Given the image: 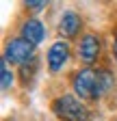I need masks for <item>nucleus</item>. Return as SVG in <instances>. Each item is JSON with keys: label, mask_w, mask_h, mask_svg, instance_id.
<instances>
[{"label": "nucleus", "mask_w": 117, "mask_h": 121, "mask_svg": "<svg viewBox=\"0 0 117 121\" xmlns=\"http://www.w3.org/2000/svg\"><path fill=\"white\" fill-rule=\"evenodd\" d=\"M52 112L63 121H85L87 119V108L80 104L76 95H61L58 99H54Z\"/></svg>", "instance_id": "obj_1"}, {"label": "nucleus", "mask_w": 117, "mask_h": 121, "mask_svg": "<svg viewBox=\"0 0 117 121\" xmlns=\"http://www.w3.org/2000/svg\"><path fill=\"white\" fill-rule=\"evenodd\" d=\"M74 91L76 95L85 99H95L98 97V78L93 69H82L74 76Z\"/></svg>", "instance_id": "obj_2"}, {"label": "nucleus", "mask_w": 117, "mask_h": 121, "mask_svg": "<svg viewBox=\"0 0 117 121\" xmlns=\"http://www.w3.org/2000/svg\"><path fill=\"white\" fill-rule=\"evenodd\" d=\"M33 48L35 45L26 39H11L7 43V52H4V60L7 63H15V65H24L26 60L33 58Z\"/></svg>", "instance_id": "obj_3"}, {"label": "nucleus", "mask_w": 117, "mask_h": 121, "mask_svg": "<svg viewBox=\"0 0 117 121\" xmlns=\"http://www.w3.org/2000/svg\"><path fill=\"white\" fill-rule=\"evenodd\" d=\"M78 56L87 65L95 63L98 56H100V39L95 35H85L82 41H80V45H78Z\"/></svg>", "instance_id": "obj_4"}, {"label": "nucleus", "mask_w": 117, "mask_h": 121, "mask_svg": "<svg viewBox=\"0 0 117 121\" xmlns=\"http://www.w3.org/2000/svg\"><path fill=\"white\" fill-rule=\"evenodd\" d=\"M69 58V48L65 41H56L52 43V48L48 50V67L50 71H58Z\"/></svg>", "instance_id": "obj_5"}, {"label": "nucleus", "mask_w": 117, "mask_h": 121, "mask_svg": "<svg viewBox=\"0 0 117 121\" xmlns=\"http://www.w3.org/2000/svg\"><path fill=\"white\" fill-rule=\"evenodd\" d=\"M43 37H46V28H43V24L39 20H28L24 24V28H22V39H26V41H31L33 45H37V43L43 41Z\"/></svg>", "instance_id": "obj_6"}, {"label": "nucleus", "mask_w": 117, "mask_h": 121, "mask_svg": "<svg viewBox=\"0 0 117 121\" xmlns=\"http://www.w3.org/2000/svg\"><path fill=\"white\" fill-rule=\"evenodd\" d=\"M80 26H82L80 17H78L76 13H72V11H67L63 17H61V22H58V30H61L63 37H74L78 30H80Z\"/></svg>", "instance_id": "obj_7"}, {"label": "nucleus", "mask_w": 117, "mask_h": 121, "mask_svg": "<svg viewBox=\"0 0 117 121\" xmlns=\"http://www.w3.org/2000/svg\"><path fill=\"white\" fill-rule=\"evenodd\" d=\"M95 78H98V97H102L113 86V73L108 69H98L95 71Z\"/></svg>", "instance_id": "obj_8"}, {"label": "nucleus", "mask_w": 117, "mask_h": 121, "mask_svg": "<svg viewBox=\"0 0 117 121\" xmlns=\"http://www.w3.org/2000/svg\"><path fill=\"white\" fill-rule=\"evenodd\" d=\"M37 67H39V60L33 56L31 60H26V63L22 65V80H24V84H28V80H31L33 78V76H35V71H37Z\"/></svg>", "instance_id": "obj_9"}, {"label": "nucleus", "mask_w": 117, "mask_h": 121, "mask_svg": "<svg viewBox=\"0 0 117 121\" xmlns=\"http://www.w3.org/2000/svg\"><path fill=\"white\" fill-rule=\"evenodd\" d=\"M0 73H2V89L7 91V89L13 84V73L7 69V60H2V71H0Z\"/></svg>", "instance_id": "obj_10"}, {"label": "nucleus", "mask_w": 117, "mask_h": 121, "mask_svg": "<svg viewBox=\"0 0 117 121\" xmlns=\"http://www.w3.org/2000/svg\"><path fill=\"white\" fill-rule=\"evenodd\" d=\"M26 7L31 11H41V9H46V2H26Z\"/></svg>", "instance_id": "obj_11"}, {"label": "nucleus", "mask_w": 117, "mask_h": 121, "mask_svg": "<svg viewBox=\"0 0 117 121\" xmlns=\"http://www.w3.org/2000/svg\"><path fill=\"white\" fill-rule=\"evenodd\" d=\"M113 52H115V58H117V33H115V41H113Z\"/></svg>", "instance_id": "obj_12"}, {"label": "nucleus", "mask_w": 117, "mask_h": 121, "mask_svg": "<svg viewBox=\"0 0 117 121\" xmlns=\"http://www.w3.org/2000/svg\"><path fill=\"white\" fill-rule=\"evenodd\" d=\"M115 121H117V119H115Z\"/></svg>", "instance_id": "obj_13"}]
</instances>
